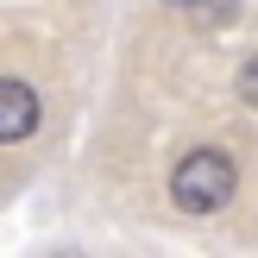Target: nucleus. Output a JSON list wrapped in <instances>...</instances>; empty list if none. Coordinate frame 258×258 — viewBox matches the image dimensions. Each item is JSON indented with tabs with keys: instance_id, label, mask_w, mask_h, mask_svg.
<instances>
[{
	"instance_id": "nucleus-1",
	"label": "nucleus",
	"mask_w": 258,
	"mask_h": 258,
	"mask_svg": "<svg viewBox=\"0 0 258 258\" xmlns=\"http://www.w3.org/2000/svg\"><path fill=\"white\" fill-rule=\"evenodd\" d=\"M233 183H239L233 158H227V151H214V145L189 151V158L170 170V196H176V208H189V214L227 208V202H233Z\"/></svg>"
},
{
	"instance_id": "nucleus-2",
	"label": "nucleus",
	"mask_w": 258,
	"mask_h": 258,
	"mask_svg": "<svg viewBox=\"0 0 258 258\" xmlns=\"http://www.w3.org/2000/svg\"><path fill=\"white\" fill-rule=\"evenodd\" d=\"M38 126V95L25 82H0V145H19Z\"/></svg>"
},
{
	"instance_id": "nucleus-3",
	"label": "nucleus",
	"mask_w": 258,
	"mask_h": 258,
	"mask_svg": "<svg viewBox=\"0 0 258 258\" xmlns=\"http://www.w3.org/2000/svg\"><path fill=\"white\" fill-rule=\"evenodd\" d=\"M239 95H246V107H258V57H246V70H239Z\"/></svg>"
},
{
	"instance_id": "nucleus-4",
	"label": "nucleus",
	"mask_w": 258,
	"mask_h": 258,
	"mask_svg": "<svg viewBox=\"0 0 258 258\" xmlns=\"http://www.w3.org/2000/svg\"><path fill=\"white\" fill-rule=\"evenodd\" d=\"M170 7H196V0H170Z\"/></svg>"
}]
</instances>
